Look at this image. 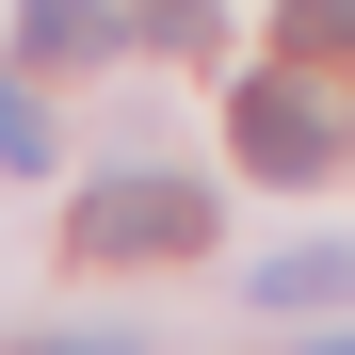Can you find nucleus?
Listing matches in <instances>:
<instances>
[{"label": "nucleus", "mask_w": 355, "mask_h": 355, "mask_svg": "<svg viewBox=\"0 0 355 355\" xmlns=\"http://www.w3.org/2000/svg\"><path fill=\"white\" fill-rule=\"evenodd\" d=\"M291 65H355V0H291Z\"/></svg>", "instance_id": "nucleus-5"}, {"label": "nucleus", "mask_w": 355, "mask_h": 355, "mask_svg": "<svg viewBox=\"0 0 355 355\" xmlns=\"http://www.w3.org/2000/svg\"><path fill=\"white\" fill-rule=\"evenodd\" d=\"M0 162H49V113H33L17 81H0Z\"/></svg>", "instance_id": "nucleus-6"}, {"label": "nucleus", "mask_w": 355, "mask_h": 355, "mask_svg": "<svg viewBox=\"0 0 355 355\" xmlns=\"http://www.w3.org/2000/svg\"><path fill=\"white\" fill-rule=\"evenodd\" d=\"M259 307H355V243H307V259H259Z\"/></svg>", "instance_id": "nucleus-4"}, {"label": "nucleus", "mask_w": 355, "mask_h": 355, "mask_svg": "<svg viewBox=\"0 0 355 355\" xmlns=\"http://www.w3.org/2000/svg\"><path fill=\"white\" fill-rule=\"evenodd\" d=\"M307 355H355V339H307Z\"/></svg>", "instance_id": "nucleus-9"}, {"label": "nucleus", "mask_w": 355, "mask_h": 355, "mask_svg": "<svg viewBox=\"0 0 355 355\" xmlns=\"http://www.w3.org/2000/svg\"><path fill=\"white\" fill-rule=\"evenodd\" d=\"M146 17H162V33H194V17H210V0H146Z\"/></svg>", "instance_id": "nucleus-7"}, {"label": "nucleus", "mask_w": 355, "mask_h": 355, "mask_svg": "<svg viewBox=\"0 0 355 355\" xmlns=\"http://www.w3.org/2000/svg\"><path fill=\"white\" fill-rule=\"evenodd\" d=\"M49 355H130V339H49Z\"/></svg>", "instance_id": "nucleus-8"}, {"label": "nucleus", "mask_w": 355, "mask_h": 355, "mask_svg": "<svg viewBox=\"0 0 355 355\" xmlns=\"http://www.w3.org/2000/svg\"><path fill=\"white\" fill-rule=\"evenodd\" d=\"M243 162H259V178H323V162H339L323 97H291V81H243Z\"/></svg>", "instance_id": "nucleus-2"}, {"label": "nucleus", "mask_w": 355, "mask_h": 355, "mask_svg": "<svg viewBox=\"0 0 355 355\" xmlns=\"http://www.w3.org/2000/svg\"><path fill=\"white\" fill-rule=\"evenodd\" d=\"M17 49L33 65H97L113 49V0H17Z\"/></svg>", "instance_id": "nucleus-3"}, {"label": "nucleus", "mask_w": 355, "mask_h": 355, "mask_svg": "<svg viewBox=\"0 0 355 355\" xmlns=\"http://www.w3.org/2000/svg\"><path fill=\"white\" fill-rule=\"evenodd\" d=\"M65 243H81V259H194V243H210V194H194V178H97Z\"/></svg>", "instance_id": "nucleus-1"}]
</instances>
